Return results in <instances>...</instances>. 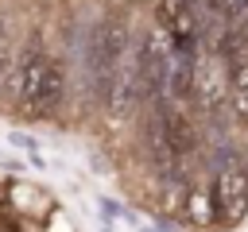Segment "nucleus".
Wrapping results in <instances>:
<instances>
[{
  "label": "nucleus",
  "instance_id": "1",
  "mask_svg": "<svg viewBox=\"0 0 248 232\" xmlns=\"http://www.w3.org/2000/svg\"><path fill=\"white\" fill-rule=\"evenodd\" d=\"M0 81L8 85L16 104L27 116H35V120L54 116V108L62 104V93H66V77H62V70L46 54H27V58L4 66Z\"/></svg>",
  "mask_w": 248,
  "mask_h": 232
},
{
  "label": "nucleus",
  "instance_id": "2",
  "mask_svg": "<svg viewBox=\"0 0 248 232\" xmlns=\"http://www.w3.org/2000/svg\"><path fill=\"white\" fill-rule=\"evenodd\" d=\"M124 54H128V27L116 19H105L93 35V46H89V70H93L97 97H105V89L112 85L116 70L124 66Z\"/></svg>",
  "mask_w": 248,
  "mask_h": 232
},
{
  "label": "nucleus",
  "instance_id": "3",
  "mask_svg": "<svg viewBox=\"0 0 248 232\" xmlns=\"http://www.w3.org/2000/svg\"><path fill=\"white\" fill-rule=\"evenodd\" d=\"M155 19H159L163 35L174 43V50L194 54V46H198V39L205 31L194 0H155Z\"/></svg>",
  "mask_w": 248,
  "mask_h": 232
},
{
  "label": "nucleus",
  "instance_id": "4",
  "mask_svg": "<svg viewBox=\"0 0 248 232\" xmlns=\"http://www.w3.org/2000/svg\"><path fill=\"white\" fill-rule=\"evenodd\" d=\"M213 213L225 224H232L248 213V166L225 162L217 170V178H213Z\"/></svg>",
  "mask_w": 248,
  "mask_h": 232
},
{
  "label": "nucleus",
  "instance_id": "5",
  "mask_svg": "<svg viewBox=\"0 0 248 232\" xmlns=\"http://www.w3.org/2000/svg\"><path fill=\"white\" fill-rule=\"evenodd\" d=\"M217 62L232 73L248 70V31H221L217 39Z\"/></svg>",
  "mask_w": 248,
  "mask_h": 232
},
{
  "label": "nucleus",
  "instance_id": "6",
  "mask_svg": "<svg viewBox=\"0 0 248 232\" xmlns=\"http://www.w3.org/2000/svg\"><path fill=\"white\" fill-rule=\"evenodd\" d=\"M182 213H186V220H194V224H209V220H217V213H213V189L194 186V189L186 193V201H182Z\"/></svg>",
  "mask_w": 248,
  "mask_h": 232
},
{
  "label": "nucleus",
  "instance_id": "7",
  "mask_svg": "<svg viewBox=\"0 0 248 232\" xmlns=\"http://www.w3.org/2000/svg\"><path fill=\"white\" fill-rule=\"evenodd\" d=\"M229 104H232V116H236V120H248V70L232 73V85H229Z\"/></svg>",
  "mask_w": 248,
  "mask_h": 232
},
{
  "label": "nucleus",
  "instance_id": "8",
  "mask_svg": "<svg viewBox=\"0 0 248 232\" xmlns=\"http://www.w3.org/2000/svg\"><path fill=\"white\" fill-rule=\"evenodd\" d=\"M0 232H16V228H0Z\"/></svg>",
  "mask_w": 248,
  "mask_h": 232
},
{
  "label": "nucleus",
  "instance_id": "9",
  "mask_svg": "<svg viewBox=\"0 0 248 232\" xmlns=\"http://www.w3.org/2000/svg\"><path fill=\"white\" fill-rule=\"evenodd\" d=\"M0 73H4V62H0Z\"/></svg>",
  "mask_w": 248,
  "mask_h": 232
}]
</instances>
